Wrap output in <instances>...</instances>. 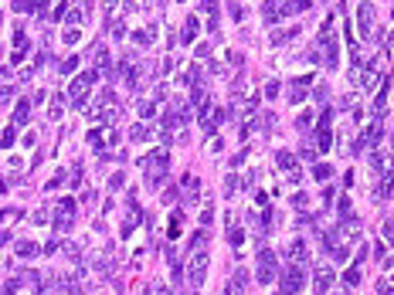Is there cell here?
<instances>
[{
	"label": "cell",
	"mask_w": 394,
	"mask_h": 295,
	"mask_svg": "<svg viewBox=\"0 0 394 295\" xmlns=\"http://www.w3.org/2000/svg\"><path fill=\"white\" fill-rule=\"evenodd\" d=\"M99 81V68H88V72L75 75V81L68 85V98H71V105L75 109H85V102H88V92H92V85Z\"/></svg>",
	"instance_id": "cell-1"
},
{
	"label": "cell",
	"mask_w": 394,
	"mask_h": 295,
	"mask_svg": "<svg viewBox=\"0 0 394 295\" xmlns=\"http://www.w3.org/2000/svg\"><path fill=\"white\" fill-rule=\"evenodd\" d=\"M143 166H146V187H150V190H156V187L163 183V177H167V149L150 153Z\"/></svg>",
	"instance_id": "cell-2"
},
{
	"label": "cell",
	"mask_w": 394,
	"mask_h": 295,
	"mask_svg": "<svg viewBox=\"0 0 394 295\" xmlns=\"http://www.w3.org/2000/svg\"><path fill=\"white\" fill-rule=\"evenodd\" d=\"M207 261H211V255H207L204 248H200V251H191V265H187V282H191V289H200V285H204Z\"/></svg>",
	"instance_id": "cell-3"
},
{
	"label": "cell",
	"mask_w": 394,
	"mask_h": 295,
	"mask_svg": "<svg viewBox=\"0 0 394 295\" xmlns=\"http://www.w3.org/2000/svg\"><path fill=\"white\" fill-rule=\"evenodd\" d=\"M292 14V0H265L262 3V20L268 27H275L282 17H289Z\"/></svg>",
	"instance_id": "cell-4"
},
{
	"label": "cell",
	"mask_w": 394,
	"mask_h": 295,
	"mask_svg": "<svg viewBox=\"0 0 394 295\" xmlns=\"http://www.w3.org/2000/svg\"><path fill=\"white\" fill-rule=\"evenodd\" d=\"M71 224H75V200L71 197H62L58 200V207H55V231H71Z\"/></svg>",
	"instance_id": "cell-5"
},
{
	"label": "cell",
	"mask_w": 394,
	"mask_h": 295,
	"mask_svg": "<svg viewBox=\"0 0 394 295\" xmlns=\"http://www.w3.org/2000/svg\"><path fill=\"white\" fill-rule=\"evenodd\" d=\"M275 272H279V268H275V255H272L268 248H262V251H259V272H255L259 282H262V285H272Z\"/></svg>",
	"instance_id": "cell-6"
},
{
	"label": "cell",
	"mask_w": 394,
	"mask_h": 295,
	"mask_svg": "<svg viewBox=\"0 0 394 295\" xmlns=\"http://www.w3.org/2000/svg\"><path fill=\"white\" fill-rule=\"evenodd\" d=\"M374 14H377V10H374V3H371V0H364V3H360V10H357V20H360V38H364V41H371V38H374Z\"/></svg>",
	"instance_id": "cell-7"
},
{
	"label": "cell",
	"mask_w": 394,
	"mask_h": 295,
	"mask_svg": "<svg viewBox=\"0 0 394 295\" xmlns=\"http://www.w3.org/2000/svg\"><path fill=\"white\" fill-rule=\"evenodd\" d=\"M320 44H323V65H327V68H336V65H340V41L333 38V31H329V34H320Z\"/></svg>",
	"instance_id": "cell-8"
},
{
	"label": "cell",
	"mask_w": 394,
	"mask_h": 295,
	"mask_svg": "<svg viewBox=\"0 0 394 295\" xmlns=\"http://www.w3.org/2000/svg\"><path fill=\"white\" fill-rule=\"evenodd\" d=\"M282 295H299V289H303V272H299V265H292V268H285L282 272Z\"/></svg>",
	"instance_id": "cell-9"
},
{
	"label": "cell",
	"mask_w": 394,
	"mask_h": 295,
	"mask_svg": "<svg viewBox=\"0 0 394 295\" xmlns=\"http://www.w3.org/2000/svg\"><path fill=\"white\" fill-rule=\"evenodd\" d=\"M275 163L285 170V180H289V183H299V180H303V173H299V166H296V159H292L289 149H279V153H275Z\"/></svg>",
	"instance_id": "cell-10"
},
{
	"label": "cell",
	"mask_w": 394,
	"mask_h": 295,
	"mask_svg": "<svg viewBox=\"0 0 394 295\" xmlns=\"http://www.w3.org/2000/svg\"><path fill=\"white\" fill-rule=\"evenodd\" d=\"M309 88H313V75H303V78L289 81V95H285V98H289L292 105H299V102L306 98V92H309Z\"/></svg>",
	"instance_id": "cell-11"
},
{
	"label": "cell",
	"mask_w": 394,
	"mask_h": 295,
	"mask_svg": "<svg viewBox=\"0 0 394 295\" xmlns=\"http://www.w3.org/2000/svg\"><path fill=\"white\" fill-rule=\"evenodd\" d=\"M245 289H248V272H245V268H238V272L228 278V285H224V295H241Z\"/></svg>",
	"instance_id": "cell-12"
},
{
	"label": "cell",
	"mask_w": 394,
	"mask_h": 295,
	"mask_svg": "<svg viewBox=\"0 0 394 295\" xmlns=\"http://www.w3.org/2000/svg\"><path fill=\"white\" fill-rule=\"evenodd\" d=\"M329 109L323 112V119H320V129H316V146H320V153H327L329 149V139H333V133H329Z\"/></svg>",
	"instance_id": "cell-13"
},
{
	"label": "cell",
	"mask_w": 394,
	"mask_h": 295,
	"mask_svg": "<svg viewBox=\"0 0 394 295\" xmlns=\"http://www.w3.org/2000/svg\"><path fill=\"white\" fill-rule=\"evenodd\" d=\"M381 81H384V72H381V68H377V65H374V61H371V65H367V68H364V88H367V92H371V95H374V88H377V85H381Z\"/></svg>",
	"instance_id": "cell-14"
},
{
	"label": "cell",
	"mask_w": 394,
	"mask_h": 295,
	"mask_svg": "<svg viewBox=\"0 0 394 295\" xmlns=\"http://www.w3.org/2000/svg\"><path fill=\"white\" fill-rule=\"evenodd\" d=\"M329 285H333V268H329V265L316 268V275H313V289H316V292H329Z\"/></svg>",
	"instance_id": "cell-15"
},
{
	"label": "cell",
	"mask_w": 394,
	"mask_h": 295,
	"mask_svg": "<svg viewBox=\"0 0 394 295\" xmlns=\"http://www.w3.org/2000/svg\"><path fill=\"white\" fill-rule=\"evenodd\" d=\"M296 34H299V27H296V24H292V27H282V31H272V41H268V44H272V48H285Z\"/></svg>",
	"instance_id": "cell-16"
},
{
	"label": "cell",
	"mask_w": 394,
	"mask_h": 295,
	"mask_svg": "<svg viewBox=\"0 0 394 295\" xmlns=\"http://www.w3.org/2000/svg\"><path fill=\"white\" fill-rule=\"evenodd\" d=\"M289 258H292L296 265H303V261L309 258V248H306L303 237H292V241H289Z\"/></svg>",
	"instance_id": "cell-17"
},
{
	"label": "cell",
	"mask_w": 394,
	"mask_h": 295,
	"mask_svg": "<svg viewBox=\"0 0 394 295\" xmlns=\"http://www.w3.org/2000/svg\"><path fill=\"white\" fill-rule=\"evenodd\" d=\"M197 31H200V24H197V17L191 14V17L184 20V27H180V41H184V44H194V41H197Z\"/></svg>",
	"instance_id": "cell-18"
},
{
	"label": "cell",
	"mask_w": 394,
	"mask_h": 295,
	"mask_svg": "<svg viewBox=\"0 0 394 295\" xmlns=\"http://www.w3.org/2000/svg\"><path fill=\"white\" fill-rule=\"evenodd\" d=\"M180 190L187 194V204H194V200H197V190H200V180H197L194 173H184V180H180Z\"/></svg>",
	"instance_id": "cell-19"
},
{
	"label": "cell",
	"mask_w": 394,
	"mask_h": 295,
	"mask_svg": "<svg viewBox=\"0 0 394 295\" xmlns=\"http://www.w3.org/2000/svg\"><path fill=\"white\" fill-rule=\"evenodd\" d=\"M207 241H211V231H204V227L194 231V234H191V241H187V255H191V251H200Z\"/></svg>",
	"instance_id": "cell-20"
},
{
	"label": "cell",
	"mask_w": 394,
	"mask_h": 295,
	"mask_svg": "<svg viewBox=\"0 0 394 295\" xmlns=\"http://www.w3.org/2000/svg\"><path fill=\"white\" fill-rule=\"evenodd\" d=\"M27 116H31V102H21V105H14V129H21V126H27Z\"/></svg>",
	"instance_id": "cell-21"
},
{
	"label": "cell",
	"mask_w": 394,
	"mask_h": 295,
	"mask_svg": "<svg viewBox=\"0 0 394 295\" xmlns=\"http://www.w3.org/2000/svg\"><path fill=\"white\" fill-rule=\"evenodd\" d=\"M329 177H333V166H329V163H320V159H316V163H313V180H316V183H327Z\"/></svg>",
	"instance_id": "cell-22"
},
{
	"label": "cell",
	"mask_w": 394,
	"mask_h": 295,
	"mask_svg": "<svg viewBox=\"0 0 394 295\" xmlns=\"http://www.w3.org/2000/svg\"><path fill=\"white\" fill-rule=\"evenodd\" d=\"M200 10L211 17L207 24H211V31H214V27H218V0H200Z\"/></svg>",
	"instance_id": "cell-23"
},
{
	"label": "cell",
	"mask_w": 394,
	"mask_h": 295,
	"mask_svg": "<svg viewBox=\"0 0 394 295\" xmlns=\"http://www.w3.org/2000/svg\"><path fill=\"white\" fill-rule=\"evenodd\" d=\"M180 231H184V211H174V214H170V231H167V234H170V237H180Z\"/></svg>",
	"instance_id": "cell-24"
},
{
	"label": "cell",
	"mask_w": 394,
	"mask_h": 295,
	"mask_svg": "<svg viewBox=\"0 0 394 295\" xmlns=\"http://www.w3.org/2000/svg\"><path fill=\"white\" fill-rule=\"evenodd\" d=\"M41 248L34 244V241H17V258H34Z\"/></svg>",
	"instance_id": "cell-25"
},
{
	"label": "cell",
	"mask_w": 394,
	"mask_h": 295,
	"mask_svg": "<svg viewBox=\"0 0 394 295\" xmlns=\"http://www.w3.org/2000/svg\"><path fill=\"white\" fill-rule=\"evenodd\" d=\"M62 112H65V98H62V95H55V98H51V112H48V116H51V122H58V119H62Z\"/></svg>",
	"instance_id": "cell-26"
},
{
	"label": "cell",
	"mask_w": 394,
	"mask_h": 295,
	"mask_svg": "<svg viewBox=\"0 0 394 295\" xmlns=\"http://www.w3.org/2000/svg\"><path fill=\"white\" fill-rule=\"evenodd\" d=\"M153 38H156V27H146V31H136V34H132L136 44H150Z\"/></svg>",
	"instance_id": "cell-27"
},
{
	"label": "cell",
	"mask_w": 394,
	"mask_h": 295,
	"mask_svg": "<svg viewBox=\"0 0 394 295\" xmlns=\"http://www.w3.org/2000/svg\"><path fill=\"white\" fill-rule=\"evenodd\" d=\"M228 14H231V20H238V24L245 20V7H241L238 0H231V3H228Z\"/></svg>",
	"instance_id": "cell-28"
},
{
	"label": "cell",
	"mask_w": 394,
	"mask_h": 295,
	"mask_svg": "<svg viewBox=\"0 0 394 295\" xmlns=\"http://www.w3.org/2000/svg\"><path fill=\"white\" fill-rule=\"evenodd\" d=\"M228 241H231V248H241V244H245V231H241V227H231V231H228Z\"/></svg>",
	"instance_id": "cell-29"
},
{
	"label": "cell",
	"mask_w": 394,
	"mask_h": 295,
	"mask_svg": "<svg viewBox=\"0 0 394 295\" xmlns=\"http://www.w3.org/2000/svg\"><path fill=\"white\" fill-rule=\"evenodd\" d=\"M357 282H360V268H357V265H353V268H350V272H343V285H347V289H353V285H357Z\"/></svg>",
	"instance_id": "cell-30"
},
{
	"label": "cell",
	"mask_w": 394,
	"mask_h": 295,
	"mask_svg": "<svg viewBox=\"0 0 394 295\" xmlns=\"http://www.w3.org/2000/svg\"><path fill=\"white\" fill-rule=\"evenodd\" d=\"M130 139H132V143H143V139H150V129H146V126H132V129H130Z\"/></svg>",
	"instance_id": "cell-31"
},
{
	"label": "cell",
	"mask_w": 394,
	"mask_h": 295,
	"mask_svg": "<svg viewBox=\"0 0 394 295\" xmlns=\"http://www.w3.org/2000/svg\"><path fill=\"white\" fill-rule=\"evenodd\" d=\"M10 7H14V10H17V14H31V10H34V7H38V3H34V0H14V3H10Z\"/></svg>",
	"instance_id": "cell-32"
},
{
	"label": "cell",
	"mask_w": 394,
	"mask_h": 295,
	"mask_svg": "<svg viewBox=\"0 0 394 295\" xmlns=\"http://www.w3.org/2000/svg\"><path fill=\"white\" fill-rule=\"evenodd\" d=\"M146 295H170V289H167L163 282H150V285H146Z\"/></svg>",
	"instance_id": "cell-33"
},
{
	"label": "cell",
	"mask_w": 394,
	"mask_h": 295,
	"mask_svg": "<svg viewBox=\"0 0 394 295\" xmlns=\"http://www.w3.org/2000/svg\"><path fill=\"white\" fill-rule=\"evenodd\" d=\"M262 95H265V98H275V95H279V81H275V78H268V81H265Z\"/></svg>",
	"instance_id": "cell-34"
},
{
	"label": "cell",
	"mask_w": 394,
	"mask_h": 295,
	"mask_svg": "<svg viewBox=\"0 0 394 295\" xmlns=\"http://www.w3.org/2000/svg\"><path fill=\"white\" fill-rule=\"evenodd\" d=\"M292 207H296V211H306V207H309V197H306V194H292Z\"/></svg>",
	"instance_id": "cell-35"
},
{
	"label": "cell",
	"mask_w": 394,
	"mask_h": 295,
	"mask_svg": "<svg viewBox=\"0 0 394 295\" xmlns=\"http://www.w3.org/2000/svg\"><path fill=\"white\" fill-rule=\"evenodd\" d=\"M14 133H17L14 126H10V129H3V136H0V146H3V149H10V146H14Z\"/></svg>",
	"instance_id": "cell-36"
},
{
	"label": "cell",
	"mask_w": 394,
	"mask_h": 295,
	"mask_svg": "<svg viewBox=\"0 0 394 295\" xmlns=\"http://www.w3.org/2000/svg\"><path fill=\"white\" fill-rule=\"evenodd\" d=\"M255 122H259L262 129H275V116H272V112H265V116H259Z\"/></svg>",
	"instance_id": "cell-37"
},
{
	"label": "cell",
	"mask_w": 394,
	"mask_h": 295,
	"mask_svg": "<svg viewBox=\"0 0 394 295\" xmlns=\"http://www.w3.org/2000/svg\"><path fill=\"white\" fill-rule=\"evenodd\" d=\"M65 44H75V41H82V34H78V27H68L65 31V38H62Z\"/></svg>",
	"instance_id": "cell-38"
},
{
	"label": "cell",
	"mask_w": 394,
	"mask_h": 295,
	"mask_svg": "<svg viewBox=\"0 0 394 295\" xmlns=\"http://www.w3.org/2000/svg\"><path fill=\"white\" fill-rule=\"evenodd\" d=\"M75 68H78V55L68 58V61H62V72H65V75H75Z\"/></svg>",
	"instance_id": "cell-39"
},
{
	"label": "cell",
	"mask_w": 394,
	"mask_h": 295,
	"mask_svg": "<svg viewBox=\"0 0 394 295\" xmlns=\"http://www.w3.org/2000/svg\"><path fill=\"white\" fill-rule=\"evenodd\" d=\"M228 61H231L235 68H241V65H245V55H241V51H228Z\"/></svg>",
	"instance_id": "cell-40"
},
{
	"label": "cell",
	"mask_w": 394,
	"mask_h": 295,
	"mask_svg": "<svg viewBox=\"0 0 394 295\" xmlns=\"http://www.w3.org/2000/svg\"><path fill=\"white\" fill-rule=\"evenodd\" d=\"M153 112H156V105H153V102H139V116H143V119H150Z\"/></svg>",
	"instance_id": "cell-41"
},
{
	"label": "cell",
	"mask_w": 394,
	"mask_h": 295,
	"mask_svg": "<svg viewBox=\"0 0 394 295\" xmlns=\"http://www.w3.org/2000/svg\"><path fill=\"white\" fill-rule=\"evenodd\" d=\"M309 122H313V116H309V112H303V116L296 119V129H303V133H306V129H309Z\"/></svg>",
	"instance_id": "cell-42"
},
{
	"label": "cell",
	"mask_w": 394,
	"mask_h": 295,
	"mask_svg": "<svg viewBox=\"0 0 394 295\" xmlns=\"http://www.w3.org/2000/svg\"><path fill=\"white\" fill-rule=\"evenodd\" d=\"M238 187H241V183H238V177H228V183H224V194H228V197H235V190H238Z\"/></svg>",
	"instance_id": "cell-43"
},
{
	"label": "cell",
	"mask_w": 394,
	"mask_h": 295,
	"mask_svg": "<svg viewBox=\"0 0 394 295\" xmlns=\"http://www.w3.org/2000/svg\"><path fill=\"white\" fill-rule=\"evenodd\" d=\"M327 95H329L327 85H316V88H313V98H316V102H327Z\"/></svg>",
	"instance_id": "cell-44"
},
{
	"label": "cell",
	"mask_w": 394,
	"mask_h": 295,
	"mask_svg": "<svg viewBox=\"0 0 394 295\" xmlns=\"http://www.w3.org/2000/svg\"><path fill=\"white\" fill-rule=\"evenodd\" d=\"M123 183H126V180H123V173H112V177H109V187H112V190H119Z\"/></svg>",
	"instance_id": "cell-45"
},
{
	"label": "cell",
	"mask_w": 394,
	"mask_h": 295,
	"mask_svg": "<svg viewBox=\"0 0 394 295\" xmlns=\"http://www.w3.org/2000/svg\"><path fill=\"white\" fill-rule=\"evenodd\" d=\"M10 98H14V88L3 85V88H0V102H10Z\"/></svg>",
	"instance_id": "cell-46"
},
{
	"label": "cell",
	"mask_w": 394,
	"mask_h": 295,
	"mask_svg": "<svg viewBox=\"0 0 394 295\" xmlns=\"http://www.w3.org/2000/svg\"><path fill=\"white\" fill-rule=\"evenodd\" d=\"M211 221H214V211H204V214H200V227H207Z\"/></svg>",
	"instance_id": "cell-47"
},
{
	"label": "cell",
	"mask_w": 394,
	"mask_h": 295,
	"mask_svg": "<svg viewBox=\"0 0 394 295\" xmlns=\"http://www.w3.org/2000/svg\"><path fill=\"white\" fill-rule=\"evenodd\" d=\"M377 292H381V295H391V278H384V282H381V289H377Z\"/></svg>",
	"instance_id": "cell-48"
},
{
	"label": "cell",
	"mask_w": 394,
	"mask_h": 295,
	"mask_svg": "<svg viewBox=\"0 0 394 295\" xmlns=\"http://www.w3.org/2000/svg\"><path fill=\"white\" fill-rule=\"evenodd\" d=\"M207 149H211V153H221V149H224V143H221V139H214V143H207Z\"/></svg>",
	"instance_id": "cell-49"
},
{
	"label": "cell",
	"mask_w": 394,
	"mask_h": 295,
	"mask_svg": "<svg viewBox=\"0 0 394 295\" xmlns=\"http://www.w3.org/2000/svg\"><path fill=\"white\" fill-rule=\"evenodd\" d=\"M292 7L296 10H309V0H292Z\"/></svg>",
	"instance_id": "cell-50"
},
{
	"label": "cell",
	"mask_w": 394,
	"mask_h": 295,
	"mask_svg": "<svg viewBox=\"0 0 394 295\" xmlns=\"http://www.w3.org/2000/svg\"><path fill=\"white\" fill-rule=\"evenodd\" d=\"M116 3H119V0H106V14H109V17H112V10H116Z\"/></svg>",
	"instance_id": "cell-51"
},
{
	"label": "cell",
	"mask_w": 394,
	"mask_h": 295,
	"mask_svg": "<svg viewBox=\"0 0 394 295\" xmlns=\"http://www.w3.org/2000/svg\"><path fill=\"white\" fill-rule=\"evenodd\" d=\"M10 241V231H0V244H7Z\"/></svg>",
	"instance_id": "cell-52"
}]
</instances>
